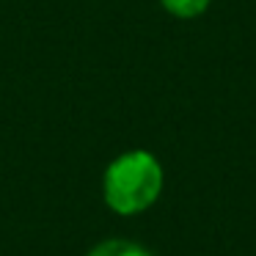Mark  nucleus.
<instances>
[{"mask_svg":"<svg viewBox=\"0 0 256 256\" xmlns=\"http://www.w3.org/2000/svg\"><path fill=\"white\" fill-rule=\"evenodd\" d=\"M162 190V166L152 152L132 149L118 154L102 176L105 204L118 215H138L149 210Z\"/></svg>","mask_w":256,"mask_h":256,"instance_id":"f257e3e1","label":"nucleus"},{"mask_svg":"<svg viewBox=\"0 0 256 256\" xmlns=\"http://www.w3.org/2000/svg\"><path fill=\"white\" fill-rule=\"evenodd\" d=\"M88 256H152L146 248H140L138 242L130 240H105L96 248H91Z\"/></svg>","mask_w":256,"mask_h":256,"instance_id":"f03ea898","label":"nucleus"},{"mask_svg":"<svg viewBox=\"0 0 256 256\" xmlns=\"http://www.w3.org/2000/svg\"><path fill=\"white\" fill-rule=\"evenodd\" d=\"M212 0H160V6L179 20H196L210 8Z\"/></svg>","mask_w":256,"mask_h":256,"instance_id":"7ed1b4c3","label":"nucleus"}]
</instances>
